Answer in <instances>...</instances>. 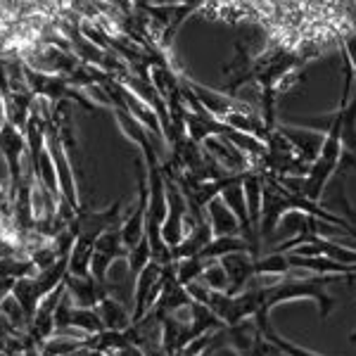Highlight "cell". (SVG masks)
<instances>
[{
  "instance_id": "5b68a950",
  "label": "cell",
  "mask_w": 356,
  "mask_h": 356,
  "mask_svg": "<svg viewBox=\"0 0 356 356\" xmlns=\"http://www.w3.org/2000/svg\"><path fill=\"white\" fill-rule=\"evenodd\" d=\"M65 292H67V285L60 283L41 304H38L36 316H33V321L29 323V328H26L29 347L43 349V344L55 335V312H57V307H60Z\"/></svg>"
},
{
  "instance_id": "5bb4252c",
  "label": "cell",
  "mask_w": 356,
  "mask_h": 356,
  "mask_svg": "<svg viewBox=\"0 0 356 356\" xmlns=\"http://www.w3.org/2000/svg\"><path fill=\"white\" fill-rule=\"evenodd\" d=\"M200 283H204L209 290L216 292H231V278H228L226 268L219 259H211L207 261L202 275H200Z\"/></svg>"
},
{
  "instance_id": "9c48e42d",
  "label": "cell",
  "mask_w": 356,
  "mask_h": 356,
  "mask_svg": "<svg viewBox=\"0 0 356 356\" xmlns=\"http://www.w3.org/2000/svg\"><path fill=\"white\" fill-rule=\"evenodd\" d=\"M204 214H207V221H209V228L214 238H219V235H243L238 216L233 214L231 207L223 202L221 195L207 204Z\"/></svg>"
},
{
  "instance_id": "6da1fadb",
  "label": "cell",
  "mask_w": 356,
  "mask_h": 356,
  "mask_svg": "<svg viewBox=\"0 0 356 356\" xmlns=\"http://www.w3.org/2000/svg\"><path fill=\"white\" fill-rule=\"evenodd\" d=\"M344 280L342 275H316V273H302V278H297V273L292 271L290 275L280 278L278 283L259 288V300H261V314L257 316V323L271 318V309L285 302H297V300H312L323 318H328L332 307H335V297L328 292L330 283Z\"/></svg>"
},
{
  "instance_id": "3957f363",
  "label": "cell",
  "mask_w": 356,
  "mask_h": 356,
  "mask_svg": "<svg viewBox=\"0 0 356 356\" xmlns=\"http://www.w3.org/2000/svg\"><path fill=\"white\" fill-rule=\"evenodd\" d=\"M162 288H164V264L150 259L147 266L134 280V316H131L134 323L143 321L152 312V307L157 304L159 295H162Z\"/></svg>"
},
{
  "instance_id": "4fadbf2b",
  "label": "cell",
  "mask_w": 356,
  "mask_h": 356,
  "mask_svg": "<svg viewBox=\"0 0 356 356\" xmlns=\"http://www.w3.org/2000/svg\"><path fill=\"white\" fill-rule=\"evenodd\" d=\"M257 328H259V330L264 332V335L268 337V340H271L273 344H278V347L283 349L285 354H290V356H323V354H316V352H312V349L302 347V344H297V342L288 340V337H283L278 330L273 328L271 318L264 321V323H257Z\"/></svg>"
},
{
  "instance_id": "7c38bea8",
  "label": "cell",
  "mask_w": 356,
  "mask_h": 356,
  "mask_svg": "<svg viewBox=\"0 0 356 356\" xmlns=\"http://www.w3.org/2000/svg\"><path fill=\"white\" fill-rule=\"evenodd\" d=\"M254 268H257V275H280V278H285V275H290L295 271L290 264V254L275 252V250H271L264 257H257Z\"/></svg>"
},
{
  "instance_id": "277c9868",
  "label": "cell",
  "mask_w": 356,
  "mask_h": 356,
  "mask_svg": "<svg viewBox=\"0 0 356 356\" xmlns=\"http://www.w3.org/2000/svg\"><path fill=\"white\" fill-rule=\"evenodd\" d=\"M129 259V247L124 245L122 240V231L117 228H110L97 238L95 250H93V259H90V275L97 280L100 285L107 283V273L117 261H126Z\"/></svg>"
},
{
  "instance_id": "2e32d148",
  "label": "cell",
  "mask_w": 356,
  "mask_h": 356,
  "mask_svg": "<svg viewBox=\"0 0 356 356\" xmlns=\"http://www.w3.org/2000/svg\"><path fill=\"white\" fill-rule=\"evenodd\" d=\"M5 122H8V117H5V97H3V90H0V131H3Z\"/></svg>"
},
{
  "instance_id": "52a82bcc",
  "label": "cell",
  "mask_w": 356,
  "mask_h": 356,
  "mask_svg": "<svg viewBox=\"0 0 356 356\" xmlns=\"http://www.w3.org/2000/svg\"><path fill=\"white\" fill-rule=\"evenodd\" d=\"M226 268L228 278H231V292L228 295H238L245 288H250V280L257 278V257L252 252H235V254H226L219 259Z\"/></svg>"
},
{
  "instance_id": "8fae6325",
  "label": "cell",
  "mask_w": 356,
  "mask_h": 356,
  "mask_svg": "<svg viewBox=\"0 0 356 356\" xmlns=\"http://www.w3.org/2000/svg\"><path fill=\"white\" fill-rule=\"evenodd\" d=\"M235 252H252V247L243 235H219V238H211L209 245L197 257H202L204 261H211L221 259L226 254H235Z\"/></svg>"
},
{
  "instance_id": "e0dca14e",
  "label": "cell",
  "mask_w": 356,
  "mask_h": 356,
  "mask_svg": "<svg viewBox=\"0 0 356 356\" xmlns=\"http://www.w3.org/2000/svg\"><path fill=\"white\" fill-rule=\"evenodd\" d=\"M349 342H354V344H356V332H352V335H349Z\"/></svg>"
},
{
  "instance_id": "ba28073f",
  "label": "cell",
  "mask_w": 356,
  "mask_h": 356,
  "mask_svg": "<svg viewBox=\"0 0 356 356\" xmlns=\"http://www.w3.org/2000/svg\"><path fill=\"white\" fill-rule=\"evenodd\" d=\"M36 264L26 257H19V254H3L0 257V302L5 297H10L13 292L15 283L24 275H31L36 273Z\"/></svg>"
},
{
  "instance_id": "7a4b0ae2",
  "label": "cell",
  "mask_w": 356,
  "mask_h": 356,
  "mask_svg": "<svg viewBox=\"0 0 356 356\" xmlns=\"http://www.w3.org/2000/svg\"><path fill=\"white\" fill-rule=\"evenodd\" d=\"M166 176V174H164ZM195 219L191 214V207L183 195L181 186L171 176H166V219L162 226V240L169 250H174L188 238V233L193 231Z\"/></svg>"
},
{
  "instance_id": "9a60e30c",
  "label": "cell",
  "mask_w": 356,
  "mask_h": 356,
  "mask_svg": "<svg viewBox=\"0 0 356 356\" xmlns=\"http://www.w3.org/2000/svg\"><path fill=\"white\" fill-rule=\"evenodd\" d=\"M60 356H100V352H90V349H76V352L60 354Z\"/></svg>"
},
{
  "instance_id": "30bf717a",
  "label": "cell",
  "mask_w": 356,
  "mask_h": 356,
  "mask_svg": "<svg viewBox=\"0 0 356 356\" xmlns=\"http://www.w3.org/2000/svg\"><path fill=\"white\" fill-rule=\"evenodd\" d=\"M95 309H97V314H100L107 330H124L134 323V321H131L134 309H129V304H124L122 300H117V297H112V295H107Z\"/></svg>"
},
{
  "instance_id": "8992f818",
  "label": "cell",
  "mask_w": 356,
  "mask_h": 356,
  "mask_svg": "<svg viewBox=\"0 0 356 356\" xmlns=\"http://www.w3.org/2000/svg\"><path fill=\"white\" fill-rule=\"evenodd\" d=\"M65 285H67L69 297H72V302L76 304V307L93 309L110 295V292H107V285H100L93 275H74L67 271Z\"/></svg>"
}]
</instances>
